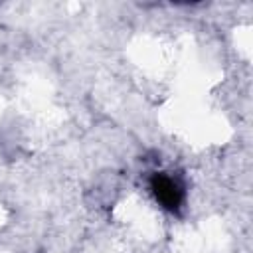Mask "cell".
Instances as JSON below:
<instances>
[{
  "instance_id": "6da1fadb",
  "label": "cell",
  "mask_w": 253,
  "mask_h": 253,
  "mask_svg": "<svg viewBox=\"0 0 253 253\" xmlns=\"http://www.w3.org/2000/svg\"><path fill=\"white\" fill-rule=\"evenodd\" d=\"M150 190H152L156 202L168 211H178L184 204L182 184L168 174H154L150 178Z\"/></svg>"
}]
</instances>
